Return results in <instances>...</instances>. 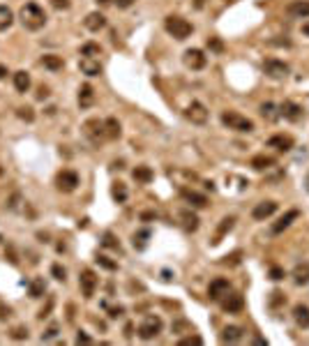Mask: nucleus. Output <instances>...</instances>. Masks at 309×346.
I'll return each mask as SVG.
<instances>
[{
    "instance_id": "obj_52",
    "label": "nucleus",
    "mask_w": 309,
    "mask_h": 346,
    "mask_svg": "<svg viewBox=\"0 0 309 346\" xmlns=\"http://www.w3.org/2000/svg\"><path fill=\"white\" fill-rule=\"evenodd\" d=\"M118 3V7H122V10H127V7L134 5V0H115Z\"/></svg>"
},
{
    "instance_id": "obj_16",
    "label": "nucleus",
    "mask_w": 309,
    "mask_h": 346,
    "mask_svg": "<svg viewBox=\"0 0 309 346\" xmlns=\"http://www.w3.org/2000/svg\"><path fill=\"white\" fill-rule=\"evenodd\" d=\"M180 196H183L185 201H189L194 208H205V205H208V196L199 194L194 189H180Z\"/></svg>"
},
{
    "instance_id": "obj_29",
    "label": "nucleus",
    "mask_w": 309,
    "mask_h": 346,
    "mask_svg": "<svg viewBox=\"0 0 309 346\" xmlns=\"http://www.w3.org/2000/svg\"><path fill=\"white\" fill-rule=\"evenodd\" d=\"M104 132H106V139H118L120 137V122L115 120V118L104 120Z\"/></svg>"
},
{
    "instance_id": "obj_47",
    "label": "nucleus",
    "mask_w": 309,
    "mask_h": 346,
    "mask_svg": "<svg viewBox=\"0 0 309 346\" xmlns=\"http://www.w3.org/2000/svg\"><path fill=\"white\" fill-rule=\"evenodd\" d=\"M102 242H104L106 247H115V249H118V242H115V238L111 236V233H106V236H104V240H102Z\"/></svg>"
},
{
    "instance_id": "obj_45",
    "label": "nucleus",
    "mask_w": 309,
    "mask_h": 346,
    "mask_svg": "<svg viewBox=\"0 0 309 346\" xmlns=\"http://www.w3.org/2000/svg\"><path fill=\"white\" fill-rule=\"evenodd\" d=\"M51 5L56 7V10H67V7H69V0H51Z\"/></svg>"
},
{
    "instance_id": "obj_27",
    "label": "nucleus",
    "mask_w": 309,
    "mask_h": 346,
    "mask_svg": "<svg viewBox=\"0 0 309 346\" xmlns=\"http://www.w3.org/2000/svg\"><path fill=\"white\" fill-rule=\"evenodd\" d=\"M180 220H183L185 231H196L199 229V217H196L194 212H189V210H183V212H180Z\"/></svg>"
},
{
    "instance_id": "obj_43",
    "label": "nucleus",
    "mask_w": 309,
    "mask_h": 346,
    "mask_svg": "<svg viewBox=\"0 0 309 346\" xmlns=\"http://www.w3.org/2000/svg\"><path fill=\"white\" fill-rule=\"evenodd\" d=\"M282 302H286V298H284V293H279V291H275V293H273V298H270V305H273V307H277V305H282Z\"/></svg>"
},
{
    "instance_id": "obj_36",
    "label": "nucleus",
    "mask_w": 309,
    "mask_h": 346,
    "mask_svg": "<svg viewBox=\"0 0 309 346\" xmlns=\"http://www.w3.org/2000/svg\"><path fill=\"white\" fill-rule=\"evenodd\" d=\"M16 113H19V118H21V120H26V122L35 120V111H32L30 106H21V109L16 111Z\"/></svg>"
},
{
    "instance_id": "obj_5",
    "label": "nucleus",
    "mask_w": 309,
    "mask_h": 346,
    "mask_svg": "<svg viewBox=\"0 0 309 346\" xmlns=\"http://www.w3.org/2000/svg\"><path fill=\"white\" fill-rule=\"evenodd\" d=\"M83 134L90 139L93 143H100L106 139V132H104V122L100 118H90V120L83 122Z\"/></svg>"
},
{
    "instance_id": "obj_46",
    "label": "nucleus",
    "mask_w": 309,
    "mask_h": 346,
    "mask_svg": "<svg viewBox=\"0 0 309 346\" xmlns=\"http://www.w3.org/2000/svg\"><path fill=\"white\" fill-rule=\"evenodd\" d=\"M270 279H284L282 268H270Z\"/></svg>"
},
{
    "instance_id": "obj_22",
    "label": "nucleus",
    "mask_w": 309,
    "mask_h": 346,
    "mask_svg": "<svg viewBox=\"0 0 309 346\" xmlns=\"http://www.w3.org/2000/svg\"><path fill=\"white\" fill-rule=\"evenodd\" d=\"M242 337H245V330H242L240 325H229V328H224V332H222V341H229V344L240 341Z\"/></svg>"
},
{
    "instance_id": "obj_31",
    "label": "nucleus",
    "mask_w": 309,
    "mask_h": 346,
    "mask_svg": "<svg viewBox=\"0 0 309 346\" xmlns=\"http://www.w3.org/2000/svg\"><path fill=\"white\" fill-rule=\"evenodd\" d=\"M252 166L256 168V171L270 168V166H275V157H268V155H256V157L252 159Z\"/></svg>"
},
{
    "instance_id": "obj_18",
    "label": "nucleus",
    "mask_w": 309,
    "mask_h": 346,
    "mask_svg": "<svg viewBox=\"0 0 309 346\" xmlns=\"http://www.w3.org/2000/svg\"><path fill=\"white\" fill-rule=\"evenodd\" d=\"M293 282L298 284V286H304V284H309V263L307 261H302V263H298V266L293 268Z\"/></svg>"
},
{
    "instance_id": "obj_41",
    "label": "nucleus",
    "mask_w": 309,
    "mask_h": 346,
    "mask_svg": "<svg viewBox=\"0 0 309 346\" xmlns=\"http://www.w3.org/2000/svg\"><path fill=\"white\" fill-rule=\"evenodd\" d=\"M208 47L212 49V51H217V53L224 51V44H222L219 37H210V39H208Z\"/></svg>"
},
{
    "instance_id": "obj_42",
    "label": "nucleus",
    "mask_w": 309,
    "mask_h": 346,
    "mask_svg": "<svg viewBox=\"0 0 309 346\" xmlns=\"http://www.w3.org/2000/svg\"><path fill=\"white\" fill-rule=\"evenodd\" d=\"M273 109H275L273 104H263V106H261V113L266 115V118H270V120H275V118H277V115L273 113Z\"/></svg>"
},
{
    "instance_id": "obj_38",
    "label": "nucleus",
    "mask_w": 309,
    "mask_h": 346,
    "mask_svg": "<svg viewBox=\"0 0 309 346\" xmlns=\"http://www.w3.org/2000/svg\"><path fill=\"white\" fill-rule=\"evenodd\" d=\"M51 275L56 279H60V282H65V277H67V273H65V268L60 266V263H53L51 266Z\"/></svg>"
},
{
    "instance_id": "obj_21",
    "label": "nucleus",
    "mask_w": 309,
    "mask_h": 346,
    "mask_svg": "<svg viewBox=\"0 0 309 346\" xmlns=\"http://www.w3.org/2000/svg\"><path fill=\"white\" fill-rule=\"evenodd\" d=\"M279 111H282V115L288 118V120H300V118H302V109H300L298 104H293V102H284V104L279 106Z\"/></svg>"
},
{
    "instance_id": "obj_57",
    "label": "nucleus",
    "mask_w": 309,
    "mask_h": 346,
    "mask_svg": "<svg viewBox=\"0 0 309 346\" xmlns=\"http://www.w3.org/2000/svg\"><path fill=\"white\" fill-rule=\"evenodd\" d=\"M141 217H143V220H152V217H155V212H143Z\"/></svg>"
},
{
    "instance_id": "obj_19",
    "label": "nucleus",
    "mask_w": 309,
    "mask_h": 346,
    "mask_svg": "<svg viewBox=\"0 0 309 346\" xmlns=\"http://www.w3.org/2000/svg\"><path fill=\"white\" fill-rule=\"evenodd\" d=\"M286 12L291 16H298V19H304L309 16V0H293L291 5L286 7Z\"/></svg>"
},
{
    "instance_id": "obj_1",
    "label": "nucleus",
    "mask_w": 309,
    "mask_h": 346,
    "mask_svg": "<svg viewBox=\"0 0 309 346\" xmlns=\"http://www.w3.org/2000/svg\"><path fill=\"white\" fill-rule=\"evenodd\" d=\"M19 19H21V23L28 30H39L47 23V14H44V10L37 3H26L21 7V12H19Z\"/></svg>"
},
{
    "instance_id": "obj_2",
    "label": "nucleus",
    "mask_w": 309,
    "mask_h": 346,
    "mask_svg": "<svg viewBox=\"0 0 309 346\" xmlns=\"http://www.w3.org/2000/svg\"><path fill=\"white\" fill-rule=\"evenodd\" d=\"M164 28H166L168 35H173L175 39H187L189 35H192V23L187 21V19H183V16H166V21H164Z\"/></svg>"
},
{
    "instance_id": "obj_32",
    "label": "nucleus",
    "mask_w": 309,
    "mask_h": 346,
    "mask_svg": "<svg viewBox=\"0 0 309 346\" xmlns=\"http://www.w3.org/2000/svg\"><path fill=\"white\" fill-rule=\"evenodd\" d=\"M12 21H14V14H12L10 7L0 5V30H7V28L12 26Z\"/></svg>"
},
{
    "instance_id": "obj_12",
    "label": "nucleus",
    "mask_w": 309,
    "mask_h": 346,
    "mask_svg": "<svg viewBox=\"0 0 309 346\" xmlns=\"http://www.w3.org/2000/svg\"><path fill=\"white\" fill-rule=\"evenodd\" d=\"M187 118L192 122H196V125H203V122L208 120V109H205L201 102H192V104L187 106Z\"/></svg>"
},
{
    "instance_id": "obj_14",
    "label": "nucleus",
    "mask_w": 309,
    "mask_h": 346,
    "mask_svg": "<svg viewBox=\"0 0 309 346\" xmlns=\"http://www.w3.org/2000/svg\"><path fill=\"white\" fill-rule=\"evenodd\" d=\"M298 217H300V210H288V212H286L284 217H279V222H275V224H273V233L277 236V233L286 231L288 226H291L295 220H298Z\"/></svg>"
},
{
    "instance_id": "obj_23",
    "label": "nucleus",
    "mask_w": 309,
    "mask_h": 346,
    "mask_svg": "<svg viewBox=\"0 0 309 346\" xmlns=\"http://www.w3.org/2000/svg\"><path fill=\"white\" fill-rule=\"evenodd\" d=\"M293 319L300 328H309V307L307 305H295L293 307Z\"/></svg>"
},
{
    "instance_id": "obj_55",
    "label": "nucleus",
    "mask_w": 309,
    "mask_h": 346,
    "mask_svg": "<svg viewBox=\"0 0 309 346\" xmlns=\"http://www.w3.org/2000/svg\"><path fill=\"white\" fill-rule=\"evenodd\" d=\"M203 5H205V0H194V7H196V10H201Z\"/></svg>"
},
{
    "instance_id": "obj_9",
    "label": "nucleus",
    "mask_w": 309,
    "mask_h": 346,
    "mask_svg": "<svg viewBox=\"0 0 309 346\" xmlns=\"http://www.w3.org/2000/svg\"><path fill=\"white\" fill-rule=\"evenodd\" d=\"M263 72L270 76V79H284L288 74V65L282 63V60H275V58H268L263 63Z\"/></svg>"
},
{
    "instance_id": "obj_7",
    "label": "nucleus",
    "mask_w": 309,
    "mask_h": 346,
    "mask_svg": "<svg viewBox=\"0 0 309 346\" xmlns=\"http://www.w3.org/2000/svg\"><path fill=\"white\" fill-rule=\"evenodd\" d=\"M79 286H81V291H83V298H93V295H95V288H97V275H95L90 268L81 270Z\"/></svg>"
},
{
    "instance_id": "obj_60",
    "label": "nucleus",
    "mask_w": 309,
    "mask_h": 346,
    "mask_svg": "<svg viewBox=\"0 0 309 346\" xmlns=\"http://www.w3.org/2000/svg\"><path fill=\"white\" fill-rule=\"evenodd\" d=\"M226 3H233V0H226Z\"/></svg>"
},
{
    "instance_id": "obj_26",
    "label": "nucleus",
    "mask_w": 309,
    "mask_h": 346,
    "mask_svg": "<svg viewBox=\"0 0 309 346\" xmlns=\"http://www.w3.org/2000/svg\"><path fill=\"white\" fill-rule=\"evenodd\" d=\"M14 88L19 90V93H26L28 88H30V74L28 72H16L14 74Z\"/></svg>"
},
{
    "instance_id": "obj_13",
    "label": "nucleus",
    "mask_w": 309,
    "mask_h": 346,
    "mask_svg": "<svg viewBox=\"0 0 309 346\" xmlns=\"http://www.w3.org/2000/svg\"><path fill=\"white\" fill-rule=\"evenodd\" d=\"M275 210H277V203H275V201H261V203L252 210V217L254 220H258V222H263V220H268L270 215H275Z\"/></svg>"
},
{
    "instance_id": "obj_3",
    "label": "nucleus",
    "mask_w": 309,
    "mask_h": 346,
    "mask_svg": "<svg viewBox=\"0 0 309 346\" xmlns=\"http://www.w3.org/2000/svg\"><path fill=\"white\" fill-rule=\"evenodd\" d=\"M222 122H224L229 129H236V132H252L254 129V122L245 115H240L238 111H224L222 113Z\"/></svg>"
},
{
    "instance_id": "obj_6",
    "label": "nucleus",
    "mask_w": 309,
    "mask_h": 346,
    "mask_svg": "<svg viewBox=\"0 0 309 346\" xmlns=\"http://www.w3.org/2000/svg\"><path fill=\"white\" fill-rule=\"evenodd\" d=\"M159 330H162V319L159 316H148L141 325H139V337L141 339H152V337H157Z\"/></svg>"
},
{
    "instance_id": "obj_35",
    "label": "nucleus",
    "mask_w": 309,
    "mask_h": 346,
    "mask_svg": "<svg viewBox=\"0 0 309 346\" xmlns=\"http://www.w3.org/2000/svg\"><path fill=\"white\" fill-rule=\"evenodd\" d=\"M111 192H113V199L115 201H120V203H122V201H127V189H125V185H122V183H115Z\"/></svg>"
},
{
    "instance_id": "obj_20",
    "label": "nucleus",
    "mask_w": 309,
    "mask_h": 346,
    "mask_svg": "<svg viewBox=\"0 0 309 346\" xmlns=\"http://www.w3.org/2000/svg\"><path fill=\"white\" fill-rule=\"evenodd\" d=\"M268 146L277 148V150H282V152H288L291 148H293V139L288 137V134H277V137H273L270 141H268Z\"/></svg>"
},
{
    "instance_id": "obj_8",
    "label": "nucleus",
    "mask_w": 309,
    "mask_h": 346,
    "mask_svg": "<svg viewBox=\"0 0 309 346\" xmlns=\"http://www.w3.org/2000/svg\"><path fill=\"white\" fill-rule=\"evenodd\" d=\"M222 310L229 314H238L245 310V298L242 293H224L222 295Z\"/></svg>"
},
{
    "instance_id": "obj_49",
    "label": "nucleus",
    "mask_w": 309,
    "mask_h": 346,
    "mask_svg": "<svg viewBox=\"0 0 309 346\" xmlns=\"http://www.w3.org/2000/svg\"><path fill=\"white\" fill-rule=\"evenodd\" d=\"M56 335H58V328H56V325H51V328H49V330L42 335V339H51V337H56Z\"/></svg>"
},
{
    "instance_id": "obj_39",
    "label": "nucleus",
    "mask_w": 309,
    "mask_h": 346,
    "mask_svg": "<svg viewBox=\"0 0 309 346\" xmlns=\"http://www.w3.org/2000/svg\"><path fill=\"white\" fill-rule=\"evenodd\" d=\"M97 263H100L102 268H106V270H115V268H118V263H115V261H111L109 256H102V254H100V256H97Z\"/></svg>"
},
{
    "instance_id": "obj_44",
    "label": "nucleus",
    "mask_w": 309,
    "mask_h": 346,
    "mask_svg": "<svg viewBox=\"0 0 309 346\" xmlns=\"http://www.w3.org/2000/svg\"><path fill=\"white\" fill-rule=\"evenodd\" d=\"M12 337H14V339H26L28 330L26 328H14V330H12Z\"/></svg>"
},
{
    "instance_id": "obj_51",
    "label": "nucleus",
    "mask_w": 309,
    "mask_h": 346,
    "mask_svg": "<svg viewBox=\"0 0 309 346\" xmlns=\"http://www.w3.org/2000/svg\"><path fill=\"white\" fill-rule=\"evenodd\" d=\"M76 341H79V344H90L93 339H90V337L85 335V332H79V335H76Z\"/></svg>"
},
{
    "instance_id": "obj_40",
    "label": "nucleus",
    "mask_w": 309,
    "mask_h": 346,
    "mask_svg": "<svg viewBox=\"0 0 309 346\" xmlns=\"http://www.w3.org/2000/svg\"><path fill=\"white\" fill-rule=\"evenodd\" d=\"M146 238H150V233H148V231H141L139 236H134V247L143 249V247H146Z\"/></svg>"
},
{
    "instance_id": "obj_25",
    "label": "nucleus",
    "mask_w": 309,
    "mask_h": 346,
    "mask_svg": "<svg viewBox=\"0 0 309 346\" xmlns=\"http://www.w3.org/2000/svg\"><path fill=\"white\" fill-rule=\"evenodd\" d=\"M95 102V90H93V85L90 83H85V85H81V90H79V104L83 106H90Z\"/></svg>"
},
{
    "instance_id": "obj_33",
    "label": "nucleus",
    "mask_w": 309,
    "mask_h": 346,
    "mask_svg": "<svg viewBox=\"0 0 309 346\" xmlns=\"http://www.w3.org/2000/svg\"><path fill=\"white\" fill-rule=\"evenodd\" d=\"M233 224H236V220H233V217H224V220H222V224H219V229H217V236H215V245L217 242L222 240V236H224V233H229L231 229H233Z\"/></svg>"
},
{
    "instance_id": "obj_50",
    "label": "nucleus",
    "mask_w": 309,
    "mask_h": 346,
    "mask_svg": "<svg viewBox=\"0 0 309 346\" xmlns=\"http://www.w3.org/2000/svg\"><path fill=\"white\" fill-rule=\"evenodd\" d=\"M240 256H242V254H240V252H236V254H231V256H226V263H233V266H236V263H240Z\"/></svg>"
},
{
    "instance_id": "obj_17",
    "label": "nucleus",
    "mask_w": 309,
    "mask_h": 346,
    "mask_svg": "<svg viewBox=\"0 0 309 346\" xmlns=\"http://www.w3.org/2000/svg\"><path fill=\"white\" fill-rule=\"evenodd\" d=\"M85 28H88L90 32H97V30H102V28L106 26V16L104 14H100V12H90L88 16H85Z\"/></svg>"
},
{
    "instance_id": "obj_10",
    "label": "nucleus",
    "mask_w": 309,
    "mask_h": 346,
    "mask_svg": "<svg viewBox=\"0 0 309 346\" xmlns=\"http://www.w3.org/2000/svg\"><path fill=\"white\" fill-rule=\"evenodd\" d=\"M205 63H208V58H205V53L201 51V49H187L185 51V65L192 69H203Z\"/></svg>"
},
{
    "instance_id": "obj_15",
    "label": "nucleus",
    "mask_w": 309,
    "mask_h": 346,
    "mask_svg": "<svg viewBox=\"0 0 309 346\" xmlns=\"http://www.w3.org/2000/svg\"><path fill=\"white\" fill-rule=\"evenodd\" d=\"M79 67H81V72L88 74V76H100V74H102V65H100V60H95V58H88V56L81 58Z\"/></svg>"
},
{
    "instance_id": "obj_11",
    "label": "nucleus",
    "mask_w": 309,
    "mask_h": 346,
    "mask_svg": "<svg viewBox=\"0 0 309 346\" xmlns=\"http://www.w3.org/2000/svg\"><path fill=\"white\" fill-rule=\"evenodd\" d=\"M229 288H231L229 279H224V277L212 279V282H210V286H208V295H210V300H222V295L229 293Z\"/></svg>"
},
{
    "instance_id": "obj_34",
    "label": "nucleus",
    "mask_w": 309,
    "mask_h": 346,
    "mask_svg": "<svg viewBox=\"0 0 309 346\" xmlns=\"http://www.w3.org/2000/svg\"><path fill=\"white\" fill-rule=\"evenodd\" d=\"M100 53H102L100 44H95V42L83 44V49H81V56H88V58H95V56H100Z\"/></svg>"
},
{
    "instance_id": "obj_48",
    "label": "nucleus",
    "mask_w": 309,
    "mask_h": 346,
    "mask_svg": "<svg viewBox=\"0 0 309 346\" xmlns=\"http://www.w3.org/2000/svg\"><path fill=\"white\" fill-rule=\"evenodd\" d=\"M49 97V88L47 85H39V88H37V100H47Z\"/></svg>"
},
{
    "instance_id": "obj_30",
    "label": "nucleus",
    "mask_w": 309,
    "mask_h": 346,
    "mask_svg": "<svg viewBox=\"0 0 309 346\" xmlns=\"http://www.w3.org/2000/svg\"><path fill=\"white\" fill-rule=\"evenodd\" d=\"M28 291H30V298H42L44 291H47V284H44L42 277H37V279H32V282H30Z\"/></svg>"
},
{
    "instance_id": "obj_4",
    "label": "nucleus",
    "mask_w": 309,
    "mask_h": 346,
    "mask_svg": "<svg viewBox=\"0 0 309 346\" xmlns=\"http://www.w3.org/2000/svg\"><path fill=\"white\" fill-rule=\"evenodd\" d=\"M56 187L60 189V192H65V194L74 192V189L79 187V173L72 171V168H63V171L56 176Z\"/></svg>"
},
{
    "instance_id": "obj_53",
    "label": "nucleus",
    "mask_w": 309,
    "mask_h": 346,
    "mask_svg": "<svg viewBox=\"0 0 309 346\" xmlns=\"http://www.w3.org/2000/svg\"><path fill=\"white\" fill-rule=\"evenodd\" d=\"M120 314H122V307H115V310H111V319H118Z\"/></svg>"
},
{
    "instance_id": "obj_54",
    "label": "nucleus",
    "mask_w": 309,
    "mask_h": 346,
    "mask_svg": "<svg viewBox=\"0 0 309 346\" xmlns=\"http://www.w3.org/2000/svg\"><path fill=\"white\" fill-rule=\"evenodd\" d=\"M7 316H10V310H5V307L0 305V319H7Z\"/></svg>"
},
{
    "instance_id": "obj_59",
    "label": "nucleus",
    "mask_w": 309,
    "mask_h": 346,
    "mask_svg": "<svg viewBox=\"0 0 309 346\" xmlns=\"http://www.w3.org/2000/svg\"><path fill=\"white\" fill-rule=\"evenodd\" d=\"M97 3H100V5H106V3H111V0H97Z\"/></svg>"
},
{
    "instance_id": "obj_58",
    "label": "nucleus",
    "mask_w": 309,
    "mask_h": 346,
    "mask_svg": "<svg viewBox=\"0 0 309 346\" xmlns=\"http://www.w3.org/2000/svg\"><path fill=\"white\" fill-rule=\"evenodd\" d=\"M302 32L309 37V21H307V23H302Z\"/></svg>"
},
{
    "instance_id": "obj_24",
    "label": "nucleus",
    "mask_w": 309,
    "mask_h": 346,
    "mask_svg": "<svg viewBox=\"0 0 309 346\" xmlns=\"http://www.w3.org/2000/svg\"><path fill=\"white\" fill-rule=\"evenodd\" d=\"M131 176H134V180H137V183H143V185H148L152 178H155L152 168H150V166H143V164H141V166L134 168V171H131Z\"/></svg>"
},
{
    "instance_id": "obj_56",
    "label": "nucleus",
    "mask_w": 309,
    "mask_h": 346,
    "mask_svg": "<svg viewBox=\"0 0 309 346\" xmlns=\"http://www.w3.org/2000/svg\"><path fill=\"white\" fill-rule=\"evenodd\" d=\"M7 76V67H3V65H0V79H5Z\"/></svg>"
},
{
    "instance_id": "obj_37",
    "label": "nucleus",
    "mask_w": 309,
    "mask_h": 346,
    "mask_svg": "<svg viewBox=\"0 0 309 346\" xmlns=\"http://www.w3.org/2000/svg\"><path fill=\"white\" fill-rule=\"evenodd\" d=\"M201 344H203V339H201L199 335H189V337L180 339V346H201Z\"/></svg>"
},
{
    "instance_id": "obj_28",
    "label": "nucleus",
    "mask_w": 309,
    "mask_h": 346,
    "mask_svg": "<svg viewBox=\"0 0 309 346\" xmlns=\"http://www.w3.org/2000/svg\"><path fill=\"white\" fill-rule=\"evenodd\" d=\"M42 65L47 69H63V65H65V60L60 56H53V53H49V56H42Z\"/></svg>"
}]
</instances>
